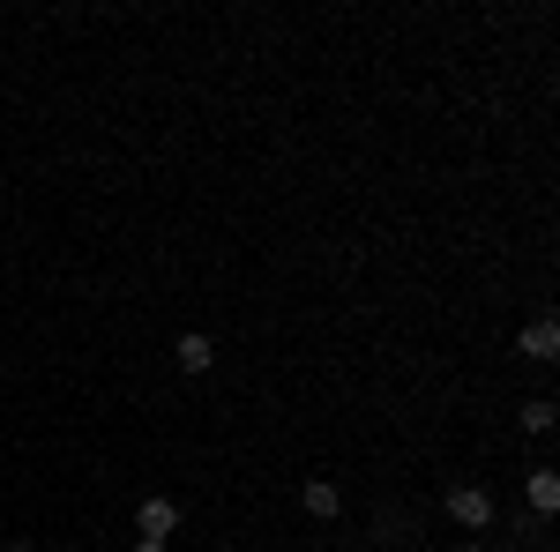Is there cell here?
<instances>
[{
    "mask_svg": "<svg viewBox=\"0 0 560 552\" xmlns=\"http://www.w3.org/2000/svg\"><path fill=\"white\" fill-rule=\"evenodd\" d=\"M464 552H486V545H464Z\"/></svg>",
    "mask_w": 560,
    "mask_h": 552,
    "instance_id": "30bf717a",
    "label": "cell"
},
{
    "mask_svg": "<svg viewBox=\"0 0 560 552\" xmlns=\"http://www.w3.org/2000/svg\"><path fill=\"white\" fill-rule=\"evenodd\" d=\"M210 366H217L210 337H179V374H210Z\"/></svg>",
    "mask_w": 560,
    "mask_h": 552,
    "instance_id": "3957f363",
    "label": "cell"
},
{
    "mask_svg": "<svg viewBox=\"0 0 560 552\" xmlns=\"http://www.w3.org/2000/svg\"><path fill=\"white\" fill-rule=\"evenodd\" d=\"M530 508H538V515L560 508V470H530Z\"/></svg>",
    "mask_w": 560,
    "mask_h": 552,
    "instance_id": "277c9868",
    "label": "cell"
},
{
    "mask_svg": "<svg viewBox=\"0 0 560 552\" xmlns=\"http://www.w3.org/2000/svg\"><path fill=\"white\" fill-rule=\"evenodd\" d=\"M135 522H142V538H173V522H179V508L165 501V493H150L142 508H135Z\"/></svg>",
    "mask_w": 560,
    "mask_h": 552,
    "instance_id": "7a4b0ae2",
    "label": "cell"
},
{
    "mask_svg": "<svg viewBox=\"0 0 560 552\" xmlns=\"http://www.w3.org/2000/svg\"><path fill=\"white\" fill-rule=\"evenodd\" d=\"M448 515H456L464 530H486V522H493V493H486V485H456V493H448Z\"/></svg>",
    "mask_w": 560,
    "mask_h": 552,
    "instance_id": "6da1fadb",
    "label": "cell"
},
{
    "mask_svg": "<svg viewBox=\"0 0 560 552\" xmlns=\"http://www.w3.org/2000/svg\"><path fill=\"white\" fill-rule=\"evenodd\" d=\"M523 425H530V433H553V403H546V396H538V403H523Z\"/></svg>",
    "mask_w": 560,
    "mask_h": 552,
    "instance_id": "52a82bcc",
    "label": "cell"
},
{
    "mask_svg": "<svg viewBox=\"0 0 560 552\" xmlns=\"http://www.w3.org/2000/svg\"><path fill=\"white\" fill-rule=\"evenodd\" d=\"M553 351H560L553 321H530V329H523V359H553Z\"/></svg>",
    "mask_w": 560,
    "mask_h": 552,
    "instance_id": "5b68a950",
    "label": "cell"
},
{
    "mask_svg": "<svg viewBox=\"0 0 560 552\" xmlns=\"http://www.w3.org/2000/svg\"><path fill=\"white\" fill-rule=\"evenodd\" d=\"M135 552H165V538H142V545H135Z\"/></svg>",
    "mask_w": 560,
    "mask_h": 552,
    "instance_id": "ba28073f",
    "label": "cell"
},
{
    "mask_svg": "<svg viewBox=\"0 0 560 552\" xmlns=\"http://www.w3.org/2000/svg\"><path fill=\"white\" fill-rule=\"evenodd\" d=\"M0 552H31V545H23V538H8V545H0Z\"/></svg>",
    "mask_w": 560,
    "mask_h": 552,
    "instance_id": "9c48e42d",
    "label": "cell"
},
{
    "mask_svg": "<svg viewBox=\"0 0 560 552\" xmlns=\"http://www.w3.org/2000/svg\"><path fill=\"white\" fill-rule=\"evenodd\" d=\"M337 508H345V493H337L329 478H314V485H306V515H337Z\"/></svg>",
    "mask_w": 560,
    "mask_h": 552,
    "instance_id": "8992f818",
    "label": "cell"
}]
</instances>
